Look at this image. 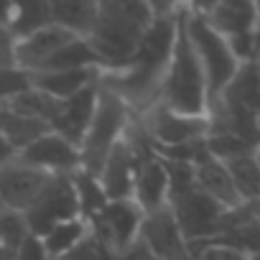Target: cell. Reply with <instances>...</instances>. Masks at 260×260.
I'll return each instance as SVG.
<instances>
[{
	"instance_id": "6da1fadb",
	"label": "cell",
	"mask_w": 260,
	"mask_h": 260,
	"mask_svg": "<svg viewBox=\"0 0 260 260\" xmlns=\"http://www.w3.org/2000/svg\"><path fill=\"white\" fill-rule=\"evenodd\" d=\"M179 8L181 3H156L153 26L148 28L136 56L122 69L100 72L97 77V87L115 94L133 115H143L161 97L164 77L174 51Z\"/></svg>"
},
{
	"instance_id": "7a4b0ae2",
	"label": "cell",
	"mask_w": 260,
	"mask_h": 260,
	"mask_svg": "<svg viewBox=\"0 0 260 260\" xmlns=\"http://www.w3.org/2000/svg\"><path fill=\"white\" fill-rule=\"evenodd\" d=\"M156 18V3L148 0H97V21L87 36L100 72L122 69L141 49Z\"/></svg>"
},
{
	"instance_id": "3957f363",
	"label": "cell",
	"mask_w": 260,
	"mask_h": 260,
	"mask_svg": "<svg viewBox=\"0 0 260 260\" xmlns=\"http://www.w3.org/2000/svg\"><path fill=\"white\" fill-rule=\"evenodd\" d=\"M158 105H164L166 110H171L176 115H186V117H207L209 115L207 82H204L199 56L191 46L189 31H186L184 3L179 8L174 51H171V61H169V69L164 77Z\"/></svg>"
},
{
	"instance_id": "277c9868",
	"label": "cell",
	"mask_w": 260,
	"mask_h": 260,
	"mask_svg": "<svg viewBox=\"0 0 260 260\" xmlns=\"http://www.w3.org/2000/svg\"><path fill=\"white\" fill-rule=\"evenodd\" d=\"M184 18H186V31H189L191 46H194L199 64H202V72H204L207 100H209V110H212L242 64L235 59L230 44L197 13L194 3H184Z\"/></svg>"
},
{
	"instance_id": "5b68a950",
	"label": "cell",
	"mask_w": 260,
	"mask_h": 260,
	"mask_svg": "<svg viewBox=\"0 0 260 260\" xmlns=\"http://www.w3.org/2000/svg\"><path fill=\"white\" fill-rule=\"evenodd\" d=\"M133 112H130L115 94L105 92L102 87H97V107H94V117L87 127V136L79 146V161L84 174H89L92 179H97L105 158L110 156V151L125 138L130 122H133Z\"/></svg>"
},
{
	"instance_id": "8992f818",
	"label": "cell",
	"mask_w": 260,
	"mask_h": 260,
	"mask_svg": "<svg viewBox=\"0 0 260 260\" xmlns=\"http://www.w3.org/2000/svg\"><path fill=\"white\" fill-rule=\"evenodd\" d=\"M146 141L156 153L199 143L209 136V117H186L166 110L164 105H153L143 115H136Z\"/></svg>"
},
{
	"instance_id": "52a82bcc",
	"label": "cell",
	"mask_w": 260,
	"mask_h": 260,
	"mask_svg": "<svg viewBox=\"0 0 260 260\" xmlns=\"http://www.w3.org/2000/svg\"><path fill=\"white\" fill-rule=\"evenodd\" d=\"M148 148V141L143 136V130L138 125V120L133 117L125 138L110 151V156L105 158L100 174H97V184L105 194L107 202H117V199H130L133 191V174H136V164L143 156V151Z\"/></svg>"
},
{
	"instance_id": "ba28073f",
	"label": "cell",
	"mask_w": 260,
	"mask_h": 260,
	"mask_svg": "<svg viewBox=\"0 0 260 260\" xmlns=\"http://www.w3.org/2000/svg\"><path fill=\"white\" fill-rule=\"evenodd\" d=\"M169 209L184 235L186 242L212 240L219 235V222L227 209L214 204L209 197H204L194 184L176 189L169 194Z\"/></svg>"
},
{
	"instance_id": "9c48e42d",
	"label": "cell",
	"mask_w": 260,
	"mask_h": 260,
	"mask_svg": "<svg viewBox=\"0 0 260 260\" xmlns=\"http://www.w3.org/2000/svg\"><path fill=\"white\" fill-rule=\"evenodd\" d=\"M87 222H89V235L102 247L120 255L130 245L138 242L143 212L133 199H117V202H105V207L94 212Z\"/></svg>"
},
{
	"instance_id": "30bf717a",
	"label": "cell",
	"mask_w": 260,
	"mask_h": 260,
	"mask_svg": "<svg viewBox=\"0 0 260 260\" xmlns=\"http://www.w3.org/2000/svg\"><path fill=\"white\" fill-rule=\"evenodd\" d=\"M23 217H26L31 235H36V237H44L51 227H56L61 222L82 217L72 176H54L46 184V189L39 194V199L23 212Z\"/></svg>"
},
{
	"instance_id": "8fae6325",
	"label": "cell",
	"mask_w": 260,
	"mask_h": 260,
	"mask_svg": "<svg viewBox=\"0 0 260 260\" xmlns=\"http://www.w3.org/2000/svg\"><path fill=\"white\" fill-rule=\"evenodd\" d=\"M54 176L23 164L18 156L8 161L6 166H0V209H11V212H26L39 194L46 189V184Z\"/></svg>"
},
{
	"instance_id": "7c38bea8",
	"label": "cell",
	"mask_w": 260,
	"mask_h": 260,
	"mask_svg": "<svg viewBox=\"0 0 260 260\" xmlns=\"http://www.w3.org/2000/svg\"><path fill=\"white\" fill-rule=\"evenodd\" d=\"M130 199L138 204V209L143 214H151L156 209L169 207V174H166L161 156L151 148V143L136 164Z\"/></svg>"
},
{
	"instance_id": "4fadbf2b",
	"label": "cell",
	"mask_w": 260,
	"mask_h": 260,
	"mask_svg": "<svg viewBox=\"0 0 260 260\" xmlns=\"http://www.w3.org/2000/svg\"><path fill=\"white\" fill-rule=\"evenodd\" d=\"M18 158L49 176H72L82 169L79 148L64 141L61 136L51 133V130L44 133L41 138H36L28 148H23Z\"/></svg>"
},
{
	"instance_id": "5bb4252c",
	"label": "cell",
	"mask_w": 260,
	"mask_h": 260,
	"mask_svg": "<svg viewBox=\"0 0 260 260\" xmlns=\"http://www.w3.org/2000/svg\"><path fill=\"white\" fill-rule=\"evenodd\" d=\"M138 240L158 257V260H191L189 245L171 214L169 207L143 214Z\"/></svg>"
},
{
	"instance_id": "9a60e30c",
	"label": "cell",
	"mask_w": 260,
	"mask_h": 260,
	"mask_svg": "<svg viewBox=\"0 0 260 260\" xmlns=\"http://www.w3.org/2000/svg\"><path fill=\"white\" fill-rule=\"evenodd\" d=\"M94 107H97V84L82 89L79 94L61 100L59 110L51 120V133L61 136L64 141H69L72 146H82L84 136H87V127L94 117Z\"/></svg>"
},
{
	"instance_id": "2e32d148",
	"label": "cell",
	"mask_w": 260,
	"mask_h": 260,
	"mask_svg": "<svg viewBox=\"0 0 260 260\" xmlns=\"http://www.w3.org/2000/svg\"><path fill=\"white\" fill-rule=\"evenodd\" d=\"M194 8L222 39L252 34L257 18V6L247 3V0H222V3H202V6L194 3Z\"/></svg>"
},
{
	"instance_id": "e0dca14e",
	"label": "cell",
	"mask_w": 260,
	"mask_h": 260,
	"mask_svg": "<svg viewBox=\"0 0 260 260\" xmlns=\"http://www.w3.org/2000/svg\"><path fill=\"white\" fill-rule=\"evenodd\" d=\"M191 171H194V186H197L204 197H209L214 204H219V207L227 209V212L242 207V199H240V194H237V189H235V184H232V179H230L227 166L219 164V161H214V158L207 153V148H204V153L191 164Z\"/></svg>"
},
{
	"instance_id": "ac0fdd59",
	"label": "cell",
	"mask_w": 260,
	"mask_h": 260,
	"mask_svg": "<svg viewBox=\"0 0 260 260\" xmlns=\"http://www.w3.org/2000/svg\"><path fill=\"white\" fill-rule=\"evenodd\" d=\"M72 41H77L72 34L61 31L59 26H46L21 41H16V67L23 72H36L41 64H46L54 54H59L64 46H69Z\"/></svg>"
},
{
	"instance_id": "d6986e66",
	"label": "cell",
	"mask_w": 260,
	"mask_h": 260,
	"mask_svg": "<svg viewBox=\"0 0 260 260\" xmlns=\"http://www.w3.org/2000/svg\"><path fill=\"white\" fill-rule=\"evenodd\" d=\"M100 77V69L87 67V69H64V72H36L31 74V87L39 92L54 97V100H69L79 94L87 87H94Z\"/></svg>"
},
{
	"instance_id": "ffe728a7",
	"label": "cell",
	"mask_w": 260,
	"mask_h": 260,
	"mask_svg": "<svg viewBox=\"0 0 260 260\" xmlns=\"http://www.w3.org/2000/svg\"><path fill=\"white\" fill-rule=\"evenodd\" d=\"M49 8L54 26L87 41L97 21V0H51Z\"/></svg>"
},
{
	"instance_id": "44dd1931",
	"label": "cell",
	"mask_w": 260,
	"mask_h": 260,
	"mask_svg": "<svg viewBox=\"0 0 260 260\" xmlns=\"http://www.w3.org/2000/svg\"><path fill=\"white\" fill-rule=\"evenodd\" d=\"M44 133H49V125L46 122L21 117V115H16L8 107L0 105V138H3L16 153H21L23 148H28Z\"/></svg>"
},
{
	"instance_id": "7402d4cb",
	"label": "cell",
	"mask_w": 260,
	"mask_h": 260,
	"mask_svg": "<svg viewBox=\"0 0 260 260\" xmlns=\"http://www.w3.org/2000/svg\"><path fill=\"white\" fill-rule=\"evenodd\" d=\"M6 26L16 41L51 26L49 0H39V3H11V13H8Z\"/></svg>"
},
{
	"instance_id": "603a6c76",
	"label": "cell",
	"mask_w": 260,
	"mask_h": 260,
	"mask_svg": "<svg viewBox=\"0 0 260 260\" xmlns=\"http://www.w3.org/2000/svg\"><path fill=\"white\" fill-rule=\"evenodd\" d=\"M219 102H235V105L247 107L255 115H260V77H257L252 61H245L237 69V74L232 77L227 89L222 92Z\"/></svg>"
},
{
	"instance_id": "cb8c5ba5",
	"label": "cell",
	"mask_w": 260,
	"mask_h": 260,
	"mask_svg": "<svg viewBox=\"0 0 260 260\" xmlns=\"http://www.w3.org/2000/svg\"><path fill=\"white\" fill-rule=\"evenodd\" d=\"M3 107H8L11 112H16V115H21V117H28V120H39V122L51 125V120H54V115H56V110H59V100H54V97L39 92L36 87H28L26 92L16 94V97L8 100V102H3ZM49 130H51V127H49Z\"/></svg>"
},
{
	"instance_id": "d4e9b609",
	"label": "cell",
	"mask_w": 260,
	"mask_h": 260,
	"mask_svg": "<svg viewBox=\"0 0 260 260\" xmlns=\"http://www.w3.org/2000/svg\"><path fill=\"white\" fill-rule=\"evenodd\" d=\"M87 235H89V222H87L84 217H77V219H69V222H61V224L51 227V230L41 237V242H44V247H46L49 260H56L59 255H64V252H69L74 245H79Z\"/></svg>"
},
{
	"instance_id": "484cf974",
	"label": "cell",
	"mask_w": 260,
	"mask_h": 260,
	"mask_svg": "<svg viewBox=\"0 0 260 260\" xmlns=\"http://www.w3.org/2000/svg\"><path fill=\"white\" fill-rule=\"evenodd\" d=\"M224 166L230 171V179H232L242 204H260V169H257L255 158L245 156V158L230 161Z\"/></svg>"
},
{
	"instance_id": "4316f807",
	"label": "cell",
	"mask_w": 260,
	"mask_h": 260,
	"mask_svg": "<svg viewBox=\"0 0 260 260\" xmlns=\"http://www.w3.org/2000/svg\"><path fill=\"white\" fill-rule=\"evenodd\" d=\"M87 67L100 69L97 56L84 39H77L69 46H64L59 54H54L46 64H41L36 72H64V69H87ZM36 72H31V74H36Z\"/></svg>"
},
{
	"instance_id": "83f0119b",
	"label": "cell",
	"mask_w": 260,
	"mask_h": 260,
	"mask_svg": "<svg viewBox=\"0 0 260 260\" xmlns=\"http://www.w3.org/2000/svg\"><path fill=\"white\" fill-rule=\"evenodd\" d=\"M204 148L219 164H230V161H237V158L255 153V146H250L247 141H242L232 133H209L204 138Z\"/></svg>"
},
{
	"instance_id": "f1b7e54d",
	"label": "cell",
	"mask_w": 260,
	"mask_h": 260,
	"mask_svg": "<svg viewBox=\"0 0 260 260\" xmlns=\"http://www.w3.org/2000/svg\"><path fill=\"white\" fill-rule=\"evenodd\" d=\"M31 235L26 217L21 212H11V209H0V252L8 260L16 255V250L23 245V240Z\"/></svg>"
},
{
	"instance_id": "f546056e",
	"label": "cell",
	"mask_w": 260,
	"mask_h": 260,
	"mask_svg": "<svg viewBox=\"0 0 260 260\" xmlns=\"http://www.w3.org/2000/svg\"><path fill=\"white\" fill-rule=\"evenodd\" d=\"M72 181H74V189H77V199H79V209H82V217L89 219L94 212H100L105 207V194L97 184V179H92L89 174L84 171H77L72 174Z\"/></svg>"
},
{
	"instance_id": "4dcf8cb0",
	"label": "cell",
	"mask_w": 260,
	"mask_h": 260,
	"mask_svg": "<svg viewBox=\"0 0 260 260\" xmlns=\"http://www.w3.org/2000/svg\"><path fill=\"white\" fill-rule=\"evenodd\" d=\"M31 87V74L18 69V67H11V69H0V105L13 100L16 94L26 92Z\"/></svg>"
},
{
	"instance_id": "1f68e13d",
	"label": "cell",
	"mask_w": 260,
	"mask_h": 260,
	"mask_svg": "<svg viewBox=\"0 0 260 260\" xmlns=\"http://www.w3.org/2000/svg\"><path fill=\"white\" fill-rule=\"evenodd\" d=\"M100 255H102V245L92 235H87L79 245H74L69 252L59 255L56 260H100Z\"/></svg>"
},
{
	"instance_id": "d6a6232c",
	"label": "cell",
	"mask_w": 260,
	"mask_h": 260,
	"mask_svg": "<svg viewBox=\"0 0 260 260\" xmlns=\"http://www.w3.org/2000/svg\"><path fill=\"white\" fill-rule=\"evenodd\" d=\"M11 260H49V255H46V247H44L41 237L28 235V237L23 240V245L16 250V255H13Z\"/></svg>"
},
{
	"instance_id": "836d02e7",
	"label": "cell",
	"mask_w": 260,
	"mask_h": 260,
	"mask_svg": "<svg viewBox=\"0 0 260 260\" xmlns=\"http://www.w3.org/2000/svg\"><path fill=\"white\" fill-rule=\"evenodd\" d=\"M11 67H16V39L11 36L6 23H0V69Z\"/></svg>"
},
{
	"instance_id": "e575fe53",
	"label": "cell",
	"mask_w": 260,
	"mask_h": 260,
	"mask_svg": "<svg viewBox=\"0 0 260 260\" xmlns=\"http://www.w3.org/2000/svg\"><path fill=\"white\" fill-rule=\"evenodd\" d=\"M117 260H158V257H156V255H153V252L138 240L136 245H130L125 252H120Z\"/></svg>"
},
{
	"instance_id": "d590c367",
	"label": "cell",
	"mask_w": 260,
	"mask_h": 260,
	"mask_svg": "<svg viewBox=\"0 0 260 260\" xmlns=\"http://www.w3.org/2000/svg\"><path fill=\"white\" fill-rule=\"evenodd\" d=\"M16 156H18V153H16V151H13L3 138H0V166H6V164H8V161H13Z\"/></svg>"
},
{
	"instance_id": "8d00e7d4",
	"label": "cell",
	"mask_w": 260,
	"mask_h": 260,
	"mask_svg": "<svg viewBox=\"0 0 260 260\" xmlns=\"http://www.w3.org/2000/svg\"><path fill=\"white\" fill-rule=\"evenodd\" d=\"M257 6V18H255V28H252V49H255V56L260 54V3Z\"/></svg>"
},
{
	"instance_id": "74e56055",
	"label": "cell",
	"mask_w": 260,
	"mask_h": 260,
	"mask_svg": "<svg viewBox=\"0 0 260 260\" xmlns=\"http://www.w3.org/2000/svg\"><path fill=\"white\" fill-rule=\"evenodd\" d=\"M8 13H11V3H0V23L8 21Z\"/></svg>"
},
{
	"instance_id": "f35d334b",
	"label": "cell",
	"mask_w": 260,
	"mask_h": 260,
	"mask_svg": "<svg viewBox=\"0 0 260 260\" xmlns=\"http://www.w3.org/2000/svg\"><path fill=\"white\" fill-rule=\"evenodd\" d=\"M250 209H252V217L260 222V204H250Z\"/></svg>"
},
{
	"instance_id": "ab89813d",
	"label": "cell",
	"mask_w": 260,
	"mask_h": 260,
	"mask_svg": "<svg viewBox=\"0 0 260 260\" xmlns=\"http://www.w3.org/2000/svg\"><path fill=\"white\" fill-rule=\"evenodd\" d=\"M252 158H255V164H257V169H260V146L255 148V153H252Z\"/></svg>"
},
{
	"instance_id": "60d3db41",
	"label": "cell",
	"mask_w": 260,
	"mask_h": 260,
	"mask_svg": "<svg viewBox=\"0 0 260 260\" xmlns=\"http://www.w3.org/2000/svg\"><path fill=\"white\" fill-rule=\"evenodd\" d=\"M252 64H255V72H257V77H260V54L252 59Z\"/></svg>"
},
{
	"instance_id": "b9f144b4",
	"label": "cell",
	"mask_w": 260,
	"mask_h": 260,
	"mask_svg": "<svg viewBox=\"0 0 260 260\" xmlns=\"http://www.w3.org/2000/svg\"><path fill=\"white\" fill-rule=\"evenodd\" d=\"M0 260H8V257H6V255H3V252H0Z\"/></svg>"
},
{
	"instance_id": "7bdbcfd3",
	"label": "cell",
	"mask_w": 260,
	"mask_h": 260,
	"mask_svg": "<svg viewBox=\"0 0 260 260\" xmlns=\"http://www.w3.org/2000/svg\"><path fill=\"white\" fill-rule=\"evenodd\" d=\"M257 130H260V115H257Z\"/></svg>"
}]
</instances>
